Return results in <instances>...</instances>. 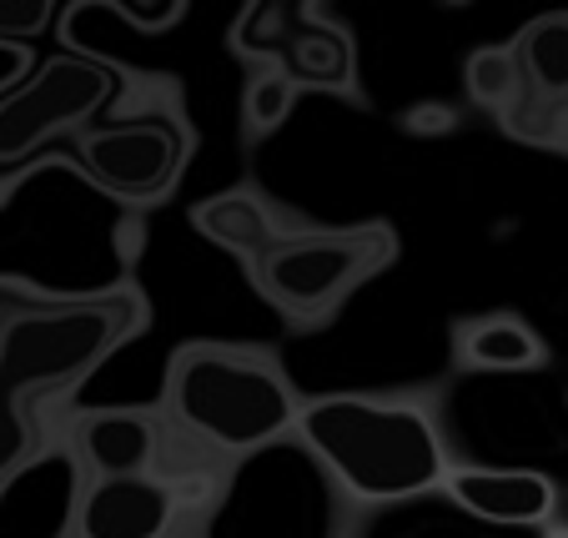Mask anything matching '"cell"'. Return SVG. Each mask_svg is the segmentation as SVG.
<instances>
[{
	"mask_svg": "<svg viewBox=\"0 0 568 538\" xmlns=\"http://www.w3.org/2000/svg\"><path fill=\"white\" fill-rule=\"evenodd\" d=\"M141 327H146V302L131 287L36 307L0 327V488H11L31 464L36 403L81 388Z\"/></svg>",
	"mask_w": 568,
	"mask_h": 538,
	"instance_id": "obj_1",
	"label": "cell"
},
{
	"mask_svg": "<svg viewBox=\"0 0 568 538\" xmlns=\"http://www.w3.org/2000/svg\"><path fill=\"white\" fill-rule=\"evenodd\" d=\"M297 433L327 474L363 504H403L443 488L453 474L433 418L397 398H312L297 413Z\"/></svg>",
	"mask_w": 568,
	"mask_h": 538,
	"instance_id": "obj_2",
	"label": "cell"
},
{
	"mask_svg": "<svg viewBox=\"0 0 568 538\" xmlns=\"http://www.w3.org/2000/svg\"><path fill=\"white\" fill-rule=\"evenodd\" d=\"M166 408L192 438L216 453H257L297 428V398L287 377L257 353L192 343L172 357Z\"/></svg>",
	"mask_w": 568,
	"mask_h": 538,
	"instance_id": "obj_3",
	"label": "cell"
},
{
	"mask_svg": "<svg viewBox=\"0 0 568 538\" xmlns=\"http://www.w3.org/2000/svg\"><path fill=\"white\" fill-rule=\"evenodd\" d=\"M393 232L387 226H347V232H282L257 262L252 282L277 313L297 323L337 313L353 287L393 262Z\"/></svg>",
	"mask_w": 568,
	"mask_h": 538,
	"instance_id": "obj_4",
	"label": "cell"
},
{
	"mask_svg": "<svg viewBox=\"0 0 568 538\" xmlns=\"http://www.w3.org/2000/svg\"><path fill=\"white\" fill-rule=\"evenodd\" d=\"M81 156L101 192L121 202H156L172 192L186 166V126L166 111H146V116L87 131Z\"/></svg>",
	"mask_w": 568,
	"mask_h": 538,
	"instance_id": "obj_5",
	"label": "cell"
},
{
	"mask_svg": "<svg viewBox=\"0 0 568 538\" xmlns=\"http://www.w3.org/2000/svg\"><path fill=\"white\" fill-rule=\"evenodd\" d=\"M111 87H116L111 71L97 61H81V55L45 61L21 91L0 101V162H16L65 126H81L91 111H101Z\"/></svg>",
	"mask_w": 568,
	"mask_h": 538,
	"instance_id": "obj_6",
	"label": "cell"
},
{
	"mask_svg": "<svg viewBox=\"0 0 568 538\" xmlns=\"http://www.w3.org/2000/svg\"><path fill=\"white\" fill-rule=\"evenodd\" d=\"M176 508H182V494L166 478H97L75 498V538H166Z\"/></svg>",
	"mask_w": 568,
	"mask_h": 538,
	"instance_id": "obj_7",
	"label": "cell"
},
{
	"mask_svg": "<svg viewBox=\"0 0 568 538\" xmlns=\"http://www.w3.org/2000/svg\"><path fill=\"white\" fill-rule=\"evenodd\" d=\"M448 498L463 508V514L483 518V524H518V528H534L554 514L558 504V488L554 478L544 474H528V468H453L443 478Z\"/></svg>",
	"mask_w": 568,
	"mask_h": 538,
	"instance_id": "obj_8",
	"label": "cell"
},
{
	"mask_svg": "<svg viewBox=\"0 0 568 538\" xmlns=\"http://www.w3.org/2000/svg\"><path fill=\"white\" fill-rule=\"evenodd\" d=\"M75 438H81V453L97 468V478L146 474L156 458V428L141 413H87Z\"/></svg>",
	"mask_w": 568,
	"mask_h": 538,
	"instance_id": "obj_9",
	"label": "cell"
},
{
	"mask_svg": "<svg viewBox=\"0 0 568 538\" xmlns=\"http://www.w3.org/2000/svg\"><path fill=\"white\" fill-rule=\"evenodd\" d=\"M192 222H196V232H202V237H212L216 247H226L232 257L247 262V267L282 237V232H287V226H277L272 206L262 202V196H252V192L212 196V202H202L192 212Z\"/></svg>",
	"mask_w": 568,
	"mask_h": 538,
	"instance_id": "obj_10",
	"label": "cell"
},
{
	"mask_svg": "<svg viewBox=\"0 0 568 538\" xmlns=\"http://www.w3.org/2000/svg\"><path fill=\"white\" fill-rule=\"evenodd\" d=\"M282 71L292 87H322V91H353V45L337 26L297 21L277 45Z\"/></svg>",
	"mask_w": 568,
	"mask_h": 538,
	"instance_id": "obj_11",
	"label": "cell"
},
{
	"mask_svg": "<svg viewBox=\"0 0 568 538\" xmlns=\"http://www.w3.org/2000/svg\"><path fill=\"white\" fill-rule=\"evenodd\" d=\"M458 353L468 367H483V373H528V367L544 363V343L528 323L518 317H483V323H468L458 337Z\"/></svg>",
	"mask_w": 568,
	"mask_h": 538,
	"instance_id": "obj_12",
	"label": "cell"
},
{
	"mask_svg": "<svg viewBox=\"0 0 568 538\" xmlns=\"http://www.w3.org/2000/svg\"><path fill=\"white\" fill-rule=\"evenodd\" d=\"M524 75L534 81L538 97L558 101L568 97V16H544L534 21L514 45Z\"/></svg>",
	"mask_w": 568,
	"mask_h": 538,
	"instance_id": "obj_13",
	"label": "cell"
},
{
	"mask_svg": "<svg viewBox=\"0 0 568 538\" xmlns=\"http://www.w3.org/2000/svg\"><path fill=\"white\" fill-rule=\"evenodd\" d=\"M468 91H473V101L498 106V111H504L508 101H518V91H524V65H518V55L498 51V45L478 51L468 61Z\"/></svg>",
	"mask_w": 568,
	"mask_h": 538,
	"instance_id": "obj_14",
	"label": "cell"
},
{
	"mask_svg": "<svg viewBox=\"0 0 568 538\" xmlns=\"http://www.w3.org/2000/svg\"><path fill=\"white\" fill-rule=\"evenodd\" d=\"M292 97H297V87L287 81V71H282V65L262 71L257 81L247 87V101H242V111H247V126L257 131V136H267L272 126H282V121H287Z\"/></svg>",
	"mask_w": 568,
	"mask_h": 538,
	"instance_id": "obj_15",
	"label": "cell"
},
{
	"mask_svg": "<svg viewBox=\"0 0 568 538\" xmlns=\"http://www.w3.org/2000/svg\"><path fill=\"white\" fill-rule=\"evenodd\" d=\"M51 26V0H0V41L36 35Z\"/></svg>",
	"mask_w": 568,
	"mask_h": 538,
	"instance_id": "obj_16",
	"label": "cell"
},
{
	"mask_svg": "<svg viewBox=\"0 0 568 538\" xmlns=\"http://www.w3.org/2000/svg\"><path fill=\"white\" fill-rule=\"evenodd\" d=\"M26 71H31V51L21 41H0V97L6 91H21Z\"/></svg>",
	"mask_w": 568,
	"mask_h": 538,
	"instance_id": "obj_17",
	"label": "cell"
},
{
	"mask_svg": "<svg viewBox=\"0 0 568 538\" xmlns=\"http://www.w3.org/2000/svg\"><path fill=\"white\" fill-rule=\"evenodd\" d=\"M116 11L131 16L141 31H161V26L182 21V16H186V0H172V6H116Z\"/></svg>",
	"mask_w": 568,
	"mask_h": 538,
	"instance_id": "obj_18",
	"label": "cell"
},
{
	"mask_svg": "<svg viewBox=\"0 0 568 538\" xmlns=\"http://www.w3.org/2000/svg\"><path fill=\"white\" fill-rule=\"evenodd\" d=\"M548 538H568V528H554V534H548Z\"/></svg>",
	"mask_w": 568,
	"mask_h": 538,
	"instance_id": "obj_19",
	"label": "cell"
}]
</instances>
